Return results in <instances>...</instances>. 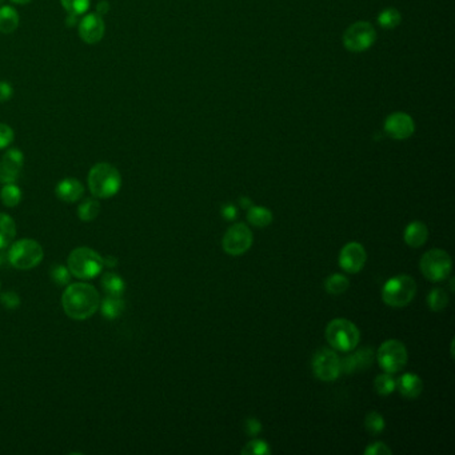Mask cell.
<instances>
[{"label": "cell", "mask_w": 455, "mask_h": 455, "mask_svg": "<svg viewBox=\"0 0 455 455\" xmlns=\"http://www.w3.org/2000/svg\"><path fill=\"white\" fill-rule=\"evenodd\" d=\"M65 314L71 319L85 321L91 318L100 306L98 290L87 283H74L67 286L62 297Z\"/></svg>", "instance_id": "1"}, {"label": "cell", "mask_w": 455, "mask_h": 455, "mask_svg": "<svg viewBox=\"0 0 455 455\" xmlns=\"http://www.w3.org/2000/svg\"><path fill=\"white\" fill-rule=\"evenodd\" d=\"M122 186L120 173L109 163H98L88 173V187L92 195L107 199L118 194Z\"/></svg>", "instance_id": "2"}, {"label": "cell", "mask_w": 455, "mask_h": 455, "mask_svg": "<svg viewBox=\"0 0 455 455\" xmlns=\"http://www.w3.org/2000/svg\"><path fill=\"white\" fill-rule=\"evenodd\" d=\"M67 263L71 275L79 279H94L102 273L105 267L103 258L88 247L75 248L70 254Z\"/></svg>", "instance_id": "3"}, {"label": "cell", "mask_w": 455, "mask_h": 455, "mask_svg": "<svg viewBox=\"0 0 455 455\" xmlns=\"http://www.w3.org/2000/svg\"><path fill=\"white\" fill-rule=\"evenodd\" d=\"M325 334L330 346L343 352L357 348L361 341L358 327L343 318L331 321L326 327Z\"/></svg>", "instance_id": "4"}, {"label": "cell", "mask_w": 455, "mask_h": 455, "mask_svg": "<svg viewBox=\"0 0 455 455\" xmlns=\"http://www.w3.org/2000/svg\"><path fill=\"white\" fill-rule=\"evenodd\" d=\"M416 294V283L409 275H398L389 279L382 288V299L390 307H405Z\"/></svg>", "instance_id": "5"}, {"label": "cell", "mask_w": 455, "mask_h": 455, "mask_svg": "<svg viewBox=\"0 0 455 455\" xmlns=\"http://www.w3.org/2000/svg\"><path fill=\"white\" fill-rule=\"evenodd\" d=\"M42 246L32 239H22L12 244L8 251L10 263L19 270H30L36 267L43 260Z\"/></svg>", "instance_id": "6"}, {"label": "cell", "mask_w": 455, "mask_h": 455, "mask_svg": "<svg viewBox=\"0 0 455 455\" xmlns=\"http://www.w3.org/2000/svg\"><path fill=\"white\" fill-rule=\"evenodd\" d=\"M421 271L432 282H441L446 279L453 268L450 255L441 248H434L423 254L421 258Z\"/></svg>", "instance_id": "7"}, {"label": "cell", "mask_w": 455, "mask_h": 455, "mask_svg": "<svg viewBox=\"0 0 455 455\" xmlns=\"http://www.w3.org/2000/svg\"><path fill=\"white\" fill-rule=\"evenodd\" d=\"M378 363L389 374H395L403 369L408 363L406 346L395 339L383 342L377 352Z\"/></svg>", "instance_id": "8"}, {"label": "cell", "mask_w": 455, "mask_h": 455, "mask_svg": "<svg viewBox=\"0 0 455 455\" xmlns=\"http://www.w3.org/2000/svg\"><path fill=\"white\" fill-rule=\"evenodd\" d=\"M254 242V235L251 230L244 223H235L233 224L224 234L222 246L226 254L238 257L244 254Z\"/></svg>", "instance_id": "9"}, {"label": "cell", "mask_w": 455, "mask_h": 455, "mask_svg": "<svg viewBox=\"0 0 455 455\" xmlns=\"http://www.w3.org/2000/svg\"><path fill=\"white\" fill-rule=\"evenodd\" d=\"M377 39L374 27L368 22H357L351 24L343 35V43L348 51L362 52L370 48Z\"/></svg>", "instance_id": "10"}, {"label": "cell", "mask_w": 455, "mask_h": 455, "mask_svg": "<svg viewBox=\"0 0 455 455\" xmlns=\"http://www.w3.org/2000/svg\"><path fill=\"white\" fill-rule=\"evenodd\" d=\"M313 372L324 382L335 381L341 375V359L337 352L330 348L317 351L313 358Z\"/></svg>", "instance_id": "11"}, {"label": "cell", "mask_w": 455, "mask_h": 455, "mask_svg": "<svg viewBox=\"0 0 455 455\" xmlns=\"http://www.w3.org/2000/svg\"><path fill=\"white\" fill-rule=\"evenodd\" d=\"M366 260L368 254L365 247L361 243L351 242L341 250L339 266L348 274H357L365 267Z\"/></svg>", "instance_id": "12"}, {"label": "cell", "mask_w": 455, "mask_h": 455, "mask_svg": "<svg viewBox=\"0 0 455 455\" xmlns=\"http://www.w3.org/2000/svg\"><path fill=\"white\" fill-rule=\"evenodd\" d=\"M105 21L98 12L86 15L78 27L81 39L87 44L99 43L105 36Z\"/></svg>", "instance_id": "13"}, {"label": "cell", "mask_w": 455, "mask_h": 455, "mask_svg": "<svg viewBox=\"0 0 455 455\" xmlns=\"http://www.w3.org/2000/svg\"><path fill=\"white\" fill-rule=\"evenodd\" d=\"M414 120L410 115L405 112H395L385 122V131L386 134L396 140H403L410 138L414 134Z\"/></svg>", "instance_id": "14"}, {"label": "cell", "mask_w": 455, "mask_h": 455, "mask_svg": "<svg viewBox=\"0 0 455 455\" xmlns=\"http://www.w3.org/2000/svg\"><path fill=\"white\" fill-rule=\"evenodd\" d=\"M24 156L18 149H11L4 154L0 165V182L14 183L22 170Z\"/></svg>", "instance_id": "15"}, {"label": "cell", "mask_w": 455, "mask_h": 455, "mask_svg": "<svg viewBox=\"0 0 455 455\" xmlns=\"http://www.w3.org/2000/svg\"><path fill=\"white\" fill-rule=\"evenodd\" d=\"M55 191L61 200L67 202V203H74L83 196L85 187L78 179L65 178L62 182L58 183Z\"/></svg>", "instance_id": "16"}, {"label": "cell", "mask_w": 455, "mask_h": 455, "mask_svg": "<svg viewBox=\"0 0 455 455\" xmlns=\"http://www.w3.org/2000/svg\"><path fill=\"white\" fill-rule=\"evenodd\" d=\"M396 388L399 392L405 396V398H409V399H415L418 398L422 391H423V382L422 379L415 375V374H412V372H408V374H403L398 382H396Z\"/></svg>", "instance_id": "17"}, {"label": "cell", "mask_w": 455, "mask_h": 455, "mask_svg": "<svg viewBox=\"0 0 455 455\" xmlns=\"http://www.w3.org/2000/svg\"><path fill=\"white\" fill-rule=\"evenodd\" d=\"M371 362H372V352L369 348H365V350L351 355V357L343 358L341 361V372L351 374L358 368L365 369L366 366L371 365Z\"/></svg>", "instance_id": "18"}, {"label": "cell", "mask_w": 455, "mask_h": 455, "mask_svg": "<svg viewBox=\"0 0 455 455\" xmlns=\"http://www.w3.org/2000/svg\"><path fill=\"white\" fill-rule=\"evenodd\" d=\"M427 237H429V230L426 224H423L422 222H412L406 227L403 234L405 242L414 248L423 246L427 240Z\"/></svg>", "instance_id": "19"}, {"label": "cell", "mask_w": 455, "mask_h": 455, "mask_svg": "<svg viewBox=\"0 0 455 455\" xmlns=\"http://www.w3.org/2000/svg\"><path fill=\"white\" fill-rule=\"evenodd\" d=\"M19 25V14L12 6L0 7V32L12 34Z\"/></svg>", "instance_id": "20"}, {"label": "cell", "mask_w": 455, "mask_h": 455, "mask_svg": "<svg viewBox=\"0 0 455 455\" xmlns=\"http://www.w3.org/2000/svg\"><path fill=\"white\" fill-rule=\"evenodd\" d=\"M102 287L107 297H122L126 290V283L115 273H107L102 278Z\"/></svg>", "instance_id": "21"}, {"label": "cell", "mask_w": 455, "mask_h": 455, "mask_svg": "<svg viewBox=\"0 0 455 455\" xmlns=\"http://www.w3.org/2000/svg\"><path fill=\"white\" fill-rule=\"evenodd\" d=\"M17 226L14 219L6 214H0V250L10 246V243L15 239Z\"/></svg>", "instance_id": "22"}, {"label": "cell", "mask_w": 455, "mask_h": 455, "mask_svg": "<svg viewBox=\"0 0 455 455\" xmlns=\"http://www.w3.org/2000/svg\"><path fill=\"white\" fill-rule=\"evenodd\" d=\"M102 314L106 319L114 321L116 318H119L126 308L125 301L119 297H107L103 302H102Z\"/></svg>", "instance_id": "23"}, {"label": "cell", "mask_w": 455, "mask_h": 455, "mask_svg": "<svg viewBox=\"0 0 455 455\" xmlns=\"http://www.w3.org/2000/svg\"><path fill=\"white\" fill-rule=\"evenodd\" d=\"M247 219L255 227H266L273 222V213L267 207L251 206L247 213Z\"/></svg>", "instance_id": "24"}, {"label": "cell", "mask_w": 455, "mask_h": 455, "mask_svg": "<svg viewBox=\"0 0 455 455\" xmlns=\"http://www.w3.org/2000/svg\"><path fill=\"white\" fill-rule=\"evenodd\" d=\"M21 199H22V191L14 183H6V186L0 191V200L7 207L18 206L21 203Z\"/></svg>", "instance_id": "25"}, {"label": "cell", "mask_w": 455, "mask_h": 455, "mask_svg": "<svg viewBox=\"0 0 455 455\" xmlns=\"http://www.w3.org/2000/svg\"><path fill=\"white\" fill-rule=\"evenodd\" d=\"M350 286L348 278L342 274H332L325 282L326 291L331 295H341L346 291Z\"/></svg>", "instance_id": "26"}, {"label": "cell", "mask_w": 455, "mask_h": 455, "mask_svg": "<svg viewBox=\"0 0 455 455\" xmlns=\"http://www.w3.org/2000/svg\"><path fill=\"white\" fill-rule=\"evenodd\" d=\"M100 203L96 199L88 198L78 209V215L83 222H91L99 215Z\"/></svg>", "instance_id": "27"}, {"label": "cell", "mask_w": 455, "mask_h": 455, "mask_svg": "<svg viewBox=\"0 0 455 455\" xmlns=\"http://www.w3.org/2000/svg\"><path fill=\"white\" fill-rule=\"evenodd\" d=\"M427 304L432 311H442L449 304V295L443 288H434L427 297Z\"/></svg>", "instance_id": "28"}, {"label": "cell", "mask_w": 455, "mask_h": 455, "mask_svg": "<svg viewBox=\"0 0 455 455\" xmlns=\"http://www.w3.org/2000/svg\"><path fill=\"white\" fill-rule=\"evenodd\" d=\"M374 388L379 395H390L396 389V381L389 372L378 375L374 381Z\"/></svg>", "instance_id": "29"}, {"label": "cell", "mask_w": 455, "mask_h": 455, "mask_svg": "<svg viewBox=\"0 0 455 455\" xmlns=\"http://www.w3.org/2000/svg\"><path fill=\"white\" fill-rule=\"evenodd\" d=\"M365 426L371 435H379L385 430V419L379 412H369L365 419Z\"/></svg>", "instance_id": "30"}, {"label": "cell", "mask_w": 455, "mask_h": 455, "mask_svg": "<svg viewBox=\"0 0 455 455\" xmlns=\"http://www.w3.org/2000/svg\"><path fill=\"white\" fill-rule=\"evenodd\" d=\"M61 3L68 14L78 17L86 14L89 8L91 0H61Z\"/></svg>", "instance_id": "31"}, {"label": "cell", "mask_w": 455, "mask_h": 455, "mask_svg": "<svg viewBox=\"0 0 455 455\" xmlns=\"http://www.w3.org/2000/svg\"><path fill=\"white\" fill-rule=\"evenodd\" d=\"M399 22H401V14L395 8H386L378 17V23L386 30L396 27Z\"/></svg>", "instance_id": "32"}, {"label": "cell", "mask_w": 455, "mask_h": 455, "mask_svg": "<svg viewBox=\"0 0 455 455\" xmlns=\"http://www.w3.org/2000/svg\"><path fill=\"white\" fill-rule=\"evenodd\" d=\"M271 453L270 446L267 445V442L262 441V439H254L250 441L244 449L242 450L243 455H267Z\"/></svg>", "instance_id": "33"}, {"label": "cell", "mask_w": 455, "mask_h": 455, "mask_svg": "<svg viewBox=\"0 0 455 455\" xmlns=\"http://www.w3.org/2000/svg\"><path fill=\"white\" fill-rule=\"evenodd\" d=\"M51 274V279L52 282L56 283L58 286H65L71 281V273L68 270V267H65L62 264H56L51 268L50 271Z\"/></svg>", "instance_id": "34"}, {"label": "cell", "mask_w": 455, "mask_h": 455, "mask_svg": "<svg viewBox=\"0 0 455 455\" xmlns=\"http://www.w3.org/2000/svg\"><path fill=\"white\" fill-rule=\"evenodd\" d=\"M0 302L8 310H15L21 306V298L14 291H7L0 295Z\"/></svg>", "instance_id": "35"}, {"label": "cell", "mask_w": 455, "mask_h": 455, "mask_svg": "<svg viewBox=\"0 0 455 455\" xmlns=\"http://www.w3.org/2000/svg\"><path fill=\"white\" fill-rule=\"evenodd\" d=\"M14 140V131L4 123H0V150L8 147Z\"/></svg>", "instance_id": "36"}, {"label": "cell", "mask_w": 455, "mask_h": 455, "mask_svg": "<svg viewBox=\"0 0 455 455\" xmlns=\"http://www.w3.org/2000/svg\"><path fill=\"white\" fill-rule=\"evenodd\" d=\"M390 447H388V445L382 443V442H377L370 445L369 447L365 450V455H390Z\"/></svg>", "instance_id": "37"}, {"label": "cell", "mask_w": 455, "mask_h": 455, "mask_svg": "<svg viewBox=\"0 0 455 455\" xmlns=\"http://www.w3.org/2000/svg\"><path fill=\"white\" fill-rule=\"evenodd\" d=\"M244 430L246 433L248 435H257V434L260 433L262 430V425H260V421L255 419V418H248L244 423Z\"/></svg>", "instance_id": "38"}, {"label": "cell", "mask_w": 455, "mask_h": 455, "mask_svg": "<svg viewBox=\"0 0 455 455\" xmlns=\"http://www.w3.org/2000/svg\"><path fill=\"white\" fill-rule=\"evenodd\" d=\"M14 88L7 82H0V102H7L12 98Z\"/></svg>", "instance_id": "39"}, {"label": "cell", "mask_w": 455, "mask_h": 455, "mask_svg": "<svg viewBox=\"0 0 455 455\" xmlns=\"http://www.w3.org/2000/svg\"><path fill=\"white\" fill-rule=\"evenodd\" d=\"M222 215L227 220H234L237 218V209L231 204H227L222 209Z\"/></svg>", "instance_id": "40"}, {"label": "cell", "mask_w": 455, "mask_h": 455, "mask_svg": "<svg viewBox=\"0 0 455 455\" xmlns=\"http://www.w3.org/2000/svg\"><path fill=\"white\" fill-rule=\"evenodd\" d=\"M106 12H109V4L103 0V1L98 6V14L100 15V14H106Z\"/></svg>", "instance_id": "41"}, {"label": "cell", "mask_w": 455, "mask_h": 455, "mask_svg": "<svg viewBox=\"0 0 455 455\" xmlns=\"http://www.w3.org/2000/svg\"><path fill=\"white\" fill-rule=\"evenodd\" d=\"M103 262H105V264L109 266V267H115L116 263H118L116 258H112V257H106V258H103Z\"/></svg>", "instance_id": "42"}, {"label": "cell", "mask_w": 455, "mask_h": 455, "mask_svg": "<svg viewBox=\"0 0 455 455\" xmlns=\"http://www.w3.org/2000/svg\"><path fill=\"white\" fill-rule=\"evenodd\" d=\"M240 203H242V206H243V207H248V209L251 207V206H250V204H251V202L248 200V198H242Z\"/></svg>", "instance_id": "43"}, {"label": "cell", "mask_w": 455, "mask_h": 455, "mask_svg": "<svg viewBox=\"0 0 455 455\" xmlns=\"http://www.w3.org/2000/svg\"><path fill=\"white\" fill-rule=\"evenodd\" d=\"M12 3H15V4H28V3H31L32 0H11Z\"/></svg>", "instance_id": "44"}, {"label": "cell", "mask_w": 455, "mask_h": 455, "mask_svg": "<svg viewBox=\"0 0 455 455\" xmlns=\"http://www.w3.org/2000/svg\"><path fill=\"white\" fill-rule=\"evenodd\" d=\"M1 263H3V257L0 255V266H1Z\"/></svg>", "instance_id": "45"}, {"label": "cell", "mask_w": 455, "mask_h": 455, "mask_svg": "<svg viewBox=\"0 0 455 455\" xmlns=\"http://www.w3.org/2000/svg\"><path fill=\"white\" fill-rule=\"evenodd\" d=\"M1 1H3V0H0V3H1Z\"/></svg>", "instance_id": "46"}]
</instances>
